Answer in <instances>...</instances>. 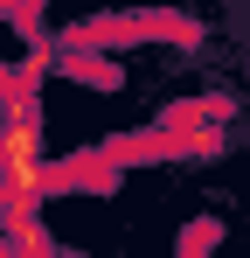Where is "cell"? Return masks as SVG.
Here are the masks:
<instances>
[{
    "mask_svg": "<svg viewBox=\"0 0 250 258\" xmlns=\"http://www.w3.org/2000/svg\"><path fill=\"white\" fill-rule=\"evenodd\" d=\"M0 181H7V203H42L49 188L70 181L63 168H49L35 91H7V105H0Z\"/></svg>",
    "mask_w": 250,
    "mask_h": 258,
    "instance_id": "cell-1",
    "label": "cell"
},
{
    "mask_svg": "<svg viewBox=\"0 0 250 258\" xmlns=\"http://www.w3.org/2000/svg\"><path fill=\"white\" fill-rule=\"evenodd\" d=\"M28 7H42V0H28Z\"/></svg>",
    "mask_w": 250,
    "mask_h": 258,
    "instance_id": "cell-2",
    "label": "cell"
}]
</instances>
